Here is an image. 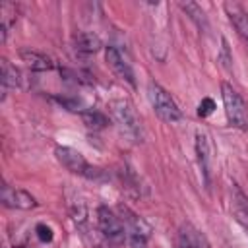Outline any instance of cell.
Listing matches in <instances>:
<instances>
[{
	"instance_id": "9",
	"label": "cell",
	"mask_w": 248,
	"mask_h": 248,
	"mask_svg": "<svg viewBox=\"0 0 248 248\" xmlns=\"http://www.w3.org/2000/svg\"><path fill=\"white\" fill-rule=\"evenodd\" d=\"M2 203L6 207H14V209H33L37 207V200L19 188H12L8 184L2 186Z\"/></svg>"
},
{
	"instance_id": "15",
	"label": "cell",
	"mask_w": 248,
	"mask_h": 248,
	"mask_svg": "<svg viewBox=\"0 0 248 248\" xmlns=\"http://www.w3.org/2000/svg\"><path fill=\"white\" fill-rule=\"evenodd\" d=\"M14 16H16V6L10 4V2H4V4L0 6V41H2V43L6 41L8 31H10V27H12L14 21H16Z\"/></svg>"
},
{
	"instance_id": "12",
	"label": "cell",
	"mask_w": 248,
	"mask_h": 248,
	"mask_svg": "<svg viewBox=\"0 0 248 248\" xmlns=\"http://www.w3.org/2000/svg\"><path fill=\"white\" fill-rule=\"evenodd\" d=\"M225 12H227L229 21L232 23L234 31L248 43V14H246V10L238 2H227Z\"/></svg>"
},
{
	"instance_id": "3",
	"label": "cell",
	"mask_w": 248,
	"mask_h": 248,
	"mask_svg": "<svg viewBox=\"0 0 248 248\" xmlns=\"http://www.w3.org/2000/svg\"><path fill=\"white\" fill-rule=\"evenodd\" d=\"M54 155H56L58 163H60L64 169H68L70 172H74V174H79V176L89 178V180H97V178L103 174L101 169L89 165V163L85 161V157H83L78 149H74V147L58 145V147L54 149Z\"/></svg>"
},
{
	"instance_id": "17",
	"label": "cell",
	"mask_w": 248,
	"mask_h": 248,
	"mask_svg": "<svg viewBox=\"0 0 248 248\" xmlns=\"http://www.w3.org/2000/svg\"><path fill=\"white\" fill-rule=\"evenodd\" d=\"M180 8L182 12L200 27V29H207V17H205V12L196 4V2H180Z\"/></svg>"
},
{
	"instance_id": "5",
	"label": "cell",
	"mask_w": 248,
	"mask_h": 248,
	"mask_svg": "<svg viewBox=\"0 0 248 248\" xmlns=\"http://www.w3.org/2000/svg\"><path fill=\"white\" fill-rule=\"evenodd\" d=\"M110 110H112V116L114 120L118 122V126L122 128V132L132 138V140H141V122H140V116L134 108V105L128 101V99H116L110 103Z\"/></svg>"
},
{
	"instance_id": "19",
	"label": "cell",
	"mask_w": 248,
	"mask_h": 248,
	"mask_svg": "<svg viewBox=\"0 0 248 248\" xmlns=\"http://www.w3.org/2000/svg\"><path fill=\"white\" fill-rule=\"evenodd\" d=\"M217 60L223 64V68L225 70H232V56H231V50H229V43H227V39H221V52H219V56H217Z\"/></svg>"
},
{
	"instance_id": "6",
	"label": "cell",
	"mask_w": 248,
	"mask_h": 248,
	"mask_svg": "<svg viewBox=\"0 0 248 248\" xmlns=\"http://www.w3.org/2000/svg\"><path fill=\"white\" fill-rule=\"evenodd\" d=\"M118 215H120V219H122V223L126 227L128 240H145V242L149 240L153 229L143 217H140L138 213H134L126 205H118Z\"/></svg>"
},
{
	"instance_id": "22",
	"label": "cell",
	"mask_w": 248,
	"mask_h": 248,
	"mask_svg": "<svg viewBox=\"0 0 248 248\" xmlns=\"http://www.w3.org/2000/svg\"><path fill=\"white\" fill-rule=\"evenodd\" d=\"M93 246L95 248H112V244H108L105 238L103 240H93Z\"/></svg>"
},
{
	"instance_id": "18",
	"label": "cell",
	"mask_w": 248,
	"mask_h": 248,
	"mask_svg": "<svg viewBox=\"0 0 248 248\" xmlns=\"http://www.w3.org/2000/svg\"><path fill=\"white\" fill-rule=\"evenodd\" d=\"M81 120H83V124H85L87 128H93V130H103V128L108 126V118H107L103 112L93 110V108L83 110V112H81Z\"/></svg>"
},
{
	"instance_id": "1",
	"label": "cell",
	"mask_w": 248,
	"mask_h": 248,
	"mask_svg": "<svg viewBox=\"0 0 248 248\" xmlns=\"http://www.w3.org/2000/svg\"><path fill=\"white\" fill-rule=\"evenodd\" d=\"M221 99H223V107H225L229 124L232 128L246 130L248 128V107H246L244 99L240 97V93L231 83L223 81L221 83Z\"/></svg>"
},
{
	"instance_id": "14",
	"label": "cell",
	"mask_w": 248,
	"mask_h": 248,
	"mask_svg": "<svg viewBox=\"0 0 248 248\" xmlns=\"http://www.w3.org/2000/svg\"><path fill=\"white\" fill-rule=\"evenodd\" d=\"M74 46L81 54H95L103 46V43H101L99 35H95L91 31H81L74 37Z\"/></svg>"
},
{
	"instance_id": "21",
	"label": "cell",
	"mask_w": 248,
	"mask_h": 248,
	"mask_svg": "<svg viewBox=\"0 0 248 248\" xmlns=\"http://www.w3.org/2000/svg\"><path fill=\"white\" fill-rule=\"evenodd\" d=\"M35 232H37V236H39L41 242H50L52 240V229L48 225H45V223H39L35 227Z\"/></svg>"
},
{
	"instance_id": "4",
	"label": "cell",
	"mask_w": 248,
	"mask_h": 248,
	"mask_svg": "<svg viewBox=\"0 0 248 248\" xmlns=\"http://www.w3.org/2000/svg\"><path fill=\"white\" fill-rule=\"evenodd\" d=\"M147 97H149V103L153 107V112L163 120V122H178L182 118V110L178 108V105L174 103V99L155 81H151L147 85Z\"/></svg>"
},
{
	"instance_id": "2",
	"label": "cell",
	"mask_w": 248,
	"mask_h": 248,
	"mask_svg": "<svg viewBox=\"0 0 248 248\" xmlns=\"http://www.w3.org/2000/svg\"><path fill=\"white\" fill-rule=\"evenodd\" d=\"M95 215H97V231L108 244L120 246V244H124V240H128L126 227L118 213H114L107 205H99Z\"/></svg>"
},
{
	"instance_id": "20",
	"label": "cell",
	"mask_w": 248,
	"mask_h": 248,
	"mask_svg": "<svg viewBox=\"0 0 248 248\" xmlns=\"http://www.w3.org/2000/svg\"><path fill=\"white\" fill-rule=\"evenodd\" d=\"M213 108H215V103H213V99H209V97H203V99H202V103L198 105V114H200L202 118H205V116H209V114L213 112Z\"/></svg>"
},
{
	"instance_id": "8",
	"label": "cell",
	"mask_w": 248,
	"mask_h": 248,
	"mask_svg": "<svg viewBox=\"0 0 248 248\" xmlns=\"http://www.w3.org/2000/svg\"><path fill=\"white\" fill-rule=\"evenodd\" d=\"M176 248H209V242L205 236L192 225V223H182L176 231Z\"/></svg>"
},
{
	"instance_id": "11",
	"label": "cell",
	"mask_w": 248,
	"mask_h": 248,
	"mask_svg": "<svg viewBox=\"0 0 248 248\" xmlns=\"http://www.w3.org/2000/svg\"><path fill=\"white\" fill-rule=\"evenodd\" d=\"M231 209H232L236 221L244 229H248V198L236 182L231 184Z\"/></svg>"
},
{
	"instance_id": "16",
	"label": "cell",
	"mask_w": 248,
	"mask_h": 248,
	"mask_svg": "<svg viewBox=\"0 0 248 248\" xmlns=\"http://www.w3.org/2000/svg\"><path fill=\"white\" fill-rule=\"evenodd\" d=\"M21 83V74L16 66H12L8 60H2V87L4 91L16 89Z\"/></svg>"
},
{
	"instance_id": "13",
	"label": "cell",
	"mask_w": 248,
	"mask_h": 248,
	"mask_svg": "<svg viewBox=\"0 0 248 248\" xmlns=\"http://www.w3.org/2000/svg\"><path fill=\"white\" fill-rule=\"evenodd\" d=\"M21 60L33 70V72H48L54 68L52 58H48L46 54L39 52V50H21L19 52Z\"/></svg>"
},
{
	"instance_id": "7",
	"label": "cell",
	"mask_w": 248,
	"mask_h": 248,
	"mask_svg": "<svg viewBox=\"0 0 248 248\" xmlns=\"http://www.w3.org/2000/svg\"><path fill=\"white\" fill-rule=\"evenodd\" d=\"M105 60H107V64L110 66V70H112L120 79L128 81L132 87H136V76H134V70H132L130 62L124 58V54H122L116 46H112V45L105 46Z\"/></svg>"
},
{
	"instance_id": "10",
	"label": "cell",
	"mask_w": 248,
	"mask_h": 248,
	"mask_svg": "<svg viewBox=\"0 0 248 248\" xmlns=\"http://www.w3.org/2000/svg\"><path fill=\"white\" fill-rule=\"evenodd\" d=\"M196 159H198V167L200 172L203 176V184L209 186L211 182V157H209V138L205 132H196Z\"/></svg>"
}]
</instances>
